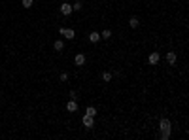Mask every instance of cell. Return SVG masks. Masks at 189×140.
<instances>
[{
  "instance_id": "cell-1",
  "label": "cell",
  "mask_w": 189,
  "mask_h": 140,
  "mask_svg": "<svg viewBox=\"0 0 189 140\" xmlns=\"http://www.w3.org/2000/svg\"><path fill=\"white\" fill-rule=\"evenodd\" d=\"M170 119L168 117H161L159 121V138L161 140H168L170 138Z\"/></svg>"
},
{
  "instance_id": "cell-3",
  "label": "cell",
  "mask_w": 189,
  "mask_h": 140,
  "mask_svg": "<svg viewBox=\"0 0 189 140\" xmlns=\"http://www.w3.org/2000/svg\"><path fill=\"white\" fill-rule=\"evenodd\" d=\"M161 61V53H157V51H153V53H150V57H148V63H150L151 66H155L157 63Z\"/></svg>"
},
{
  "instance_id": "cell-7",
  "label": "cell",
  "mask_w": 189,
  "mask_h": 140,
  "mask_svg": "<svg viewBox=\"0 0 189 140\" xmlns=\"http://www.w3.org/2000/svg\"><path fill=\"white\" fill-rule=\"evenodd\" d=\"M82 121H83V125H85L87 127V129H93V125H95V121H93V117H91V115H83V119H82Z\"/></svg>"
},
{
  "instance_id": "cell-13",
  "label": "cell",
  "mask_w": 189,
  "mask_h": 140,
  "mask_svg": "<svg viewBox=\"0 0 189 140\" xmlns=\"http://www.w3.org/2000/svg\"><path fill=\"white\" fill-rule=\"evenodd\" d=\"M72 10H74V11H82L83 10V4L79 2V0H76V2L72 4Z\"/></svg>"
},
{
  "instance_id": "cell-17",
  "label": "cell",
  "mask_w": 189,
  "mask_h": 140,
  "mask_svg": "<svg viewBox=\"0 0 189 140\" xmlns=\"http://www.w3.org/2000/svg\"><path fill=\"white\" fill-rule=\"evenodd\" d=\"M59 79H61V82H66V79H68V74H66V72H63V74L59 76Z\"/></svg>"
},
{
  "instance_id": "cell-16",
  "label": "cell",
  "mask_w": 189,
  "mask_h": 140,
  "mask_svg": "<svg viewBox=\"0 0 189 140\" xmlns=\"http://www.w3.org/2000/svg\"><path fill=\"white\" fill-rule=\"evenodd\" d=\"M32 2H34V0H21L23 8H27V10H29V8H32Z\"/></svg>"
},
{
  "instance_id": "cell-15",
  "label": "cell",
  "mask_w": 189,
  "mask_h": 140,
  "mask_svg": "<svg viewBox=\"0 0 189 140\" xmlns=\"http://www.w3.org/2000/svg\"><path fill=\"white\" fill-rule=\"evenodd\" d=\"M102 79L104 82H112V72H102Z\"/></svg>"
},
{
  "instance_id": "cell-5",
  "label": "cell",
  "mask_w": 189,
  "mask_h": 140,
  "mask_svg": "<svg viewBox=\"0 0 189 140\" xmlns=\"http://www.w3.org/2000/svg\"><path fill=\"white\" fill-rule=\"evenodd\" d=\"M66 112H78V102H76V98H70V101L66 102Z\"/></svg>"
},
{
  "instance_id": "cell-4",
  "label": "cell",
  "mask_w": 189,
  "mask_h": 140,
  "mask_svg": "<svg viewBox=\"0 0 189 140\" xmlns=\"http://www.w3.org/2000/svg\"><path fill=\"white\" fill-rule=\"evenodd\" d=\"M72 11H74V10H72V4H68V2H63L61 4V13L63 15H70Z\"/></svg>"
},
{
  "instance_id": "cell-11",
  "label": "cell",
  "mask_w": 189,
  "mask_h": 140,
  "mask_svg": "<svg viewBox=\"0 0 189 140\" xmlns=\"http://www.w3.org/2000/svg\"><path fill=\"white\" fill-rule=\"evenodd\" d=\"M53 47H55V51H63L64 49V42H63V40H55Z\"/></svg>"
},
{
  "instance_id": "cell-14",
  "label": "cell",
  "mask_w": 189,
  "mask_h": 140,
  "mask_svg": "<svg viewBox=\"0 0 189 140\" xmlns=\"http://www.w3.org/2000/svg\"><path fill=\"white\" fill-rule=\"evenodd\" d=\"M87 115H91V117H95V115H96V108L95 106H87Z\"/></svg>"
},
{
  "instance_id": "cell-10",
  "label": "cell",
  "mask_w": 189,
  "mask_h": 140,
  "mask_svg": "<svg viewBox=\"0 0 189 140\" xmlns=\"http://www.w3.org/2000/svg\"><path fill=\"white\" fill-rule=\"evenodd\" d=\"M138 25H140L138 17H131L129 19V27H131V29H138Z\"/></svg>"
},
{
  "instance_id": "cell-2",
  "label": "cell",
  "mask_w": 189,
  "mask_h": 140,
  "mask_svg": "<svg viewBox=\"0 0 189 140\" xmlns=\"http://www.w3.org/2000/svg\"><path fill=\"white\" fill-rule=\"evenodd\" d=\"M59 34L64 36L66 40H74L76 38V32H74V29H64V27H61L59 29Z\"/></svg>"
},
{
  "instance_id": "cell-6",
  "label": "cell",
  "mask_w": 189,
  "mask_h": 140,
  "mask_svg": "<svg viewBox=\"0 0 189 140\" xmlns=\"http://www.w3.org/2000/svg\"><path fill=\"white\" fill-rule=\"evenodd\" d=\"M176 61H178L176 53H174V51H168V53H167V63H168L170 66H174V65H176Z\"/></svg>"
},
{
  "instance_id": "cell-9",
  "label": "cell",
  "mask_w": 189,
  "mask_h": 140,
  "mask_svg": "<svg viewBox=\"0 0 189 140\" xmlns=\"http://www.w3.org/2000/svg\"><path fill=\"white\" fill-rule=\"evenodd\" d=\"M89 42H93V44L100 42V32H96V30H93V32L89 34Z\"/></svg>"
},
{
  "instance_id": "cell-12",
  "label": "cell",
  "mask_w": 189,
  "mask_h": 140,
  "mask_svg": "<svg viewBox=\"0 0 189 140\" xmlns=\"http://www.w3.org/2000/svg\"><path fill=\"white\" fill-rule=\"evenodd\" d=\"M110 38H112V30H110V29L102 30V34H100V40H110Z\"/></svg>"
},
{
  "instance_id": "cell-8",
  "label": "cell",
  "mask_w": 189,
  "mask_h": 140,
  "mask_svg": "<svg viewBox=\"0 0 189 140\" xmlns=\"http://www.w3.org/2000/svg\"><path fill=\"white\" fill-rule=\"evenodd\" d=\"M74 63H76V66H83V65H85V55H83V53H78L74 57Z\"/></svg>"
}]
</instances>
